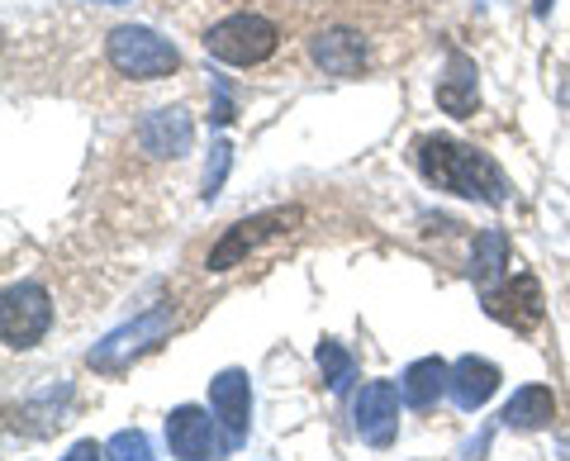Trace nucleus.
Here are the masks:
<instances>
[{
	"mask_svg": "<svg viewBox=\"0 0 570 461\" xmlns=\"http://www.w3.org/2000/svg\"><path fill=\"white\" fill-rule=\"evenodd\" d=\"M419 171L433 182L438 190H452V195H466V200H485V205H504V171L480 148L471 144H456V138H419Z\"/></svg>",
	"mask_w": 570,
	"mask_h": 461,
	"instance_id": "obj_1",
	"label": "nucleus"
},
{
	"mask_svg": "<svg viewBox=\"0 0 570 461\" xmlns=\"http://www.w3.org/2000/svg\"><path fill=\"white\" fill-rule=\"evenodd\" d=\"M105 52H110V67L134 81H157V77H171L181 67V52H176L171 39L163 33L142 29V24H119L110 39H105Z\"/></svg>",
	"mask_w": 570,
	"mask_h": 461,
	"instance_id": "obj_2",
	"label": "nucleus"
},
{
	"mask_svg": "<svg viewBox=\"0 0 570 461\" xmlns=\"http://www.w3.org/2000/svg\"><path fill=\"white\" fill-rule=\"evenodd\" d=\"M281 48V29L266 14H228L205 33V52L228 67H262Z\"/></svg>",
	"mask_w": 570,
	"mask_h": 461,
	"instance_id": "obj_3",
	"label": "nucleus"
},
{
	"mask_svg": "<svg viewBox=\"0 0 570 461\" xmlns=\"http://www.w3.org/2000/svg\"><path fill=\"white\" fill-rule=\"evenodd\" d=\"M171 324H176V314L167 310V305H157V310H148V314H138L134 324H124V328H115L105 343H96L91 347V371H105V376H115V371H124L134 357H142V352H153L157 343L171 333Z\"/></svg>",
	"mask_w": 570,
	"mask_h": 461,
	"instance_id": "obj_4",
	"label": "nucleus"
},
{
	"mask_svg": "<svg viewBox=\"0 0 570 461\" xmlns=\"http://www.w3.org/2000/svg\"><path fill=\"white\" fill-rule=\"evenodd\" d=\"M52 324V300L39 281H20V286H6V300H0V339L6 347L24 352L48 333Z\"/></svg>",
	"mask_w": 570,
	"mask_h": 461,
	"instance_id": "obj_5",
	"label": "nucleus"
},
{
	"mask_svg": "<svg viewBox=\"0 0 570 461\" xmlns=\"http://www.w3.org/2000/svg\"><path fill=\"white\" fill-rule=\"evenodd\" d=\"M485 314L494 318V324H504V328H513V333H532L542 324V286H538V276H528V272H519V276H509L504 286H494V291H485Z\"/></svg>",
	"mask_w": 570,
	"mask_h": 461,
	"instance_id": "obj_6",
	"label": "nucleus"
},
{
	"mask_svg": "<svg viewBox=\"0 0 570 461\" xmlns=\"http://www.w3.org/2000/svg\"><path fill=\"white\" fill-rule=\"evenodd\" d=\"M299 215L295 209H266V215H253V219H243V224H234L228 234L209 247V272H228V267H238V262L253 253L257 243H266V238H276V234H285Z\"/></svg>",
	"mask_w": 570,
	"mask_h": 461,
	"instance_id": "obj_7",
	"label": "nucleus"
},
{
	"mask_svg": "<svg viewBox=\"0 0 570 461\" xmlns=\"http://www.w3.org/2000/svg\"><path fill=\"white\" fill-rule=\"evenodd\" d=\"M400 385L395 381H371L362 385V395H356L352 414H356V433H362L371 448H390L400 433Z\"/></svg>",
	"mask_w": 570,
	"mask_h": 461,
	"instance_id": "obj_8",
	"label": "nucleus"
},
{
	"mask_svg": "<svg viewBox=\"0 0 570 461\" xmlns=\"http://www.w3.org/2000/svg\"><path fill=\"white\" fill-rule=\"evenodd\" d=\"M209 404H214V419L224 423L228 442L238 448L247 429H253V385H247V371H238V366L219 371V376L209 381Z\"/></svg>",
	"mask_w": 570,
	"mask_h": 461,
	"instance_id": "obj_9",
	"label": "nucleus"
},
{
	"mask_svg": "<svg viewBox=\"0 0 570 461\" xmlns=\"http://www.w3.org/2000/svg\"><path fill=\"white\" fill-rule=\"evenodd\" d=\"M167 442H171V457L181 461H205V457H224L228 448L214 442V419L195 404H181V410L167 414Z\"/></svg>",
	"mask_w": 570,
	"mask_h": 461,
	"instance_id": "obj_10",
	"label": "nucleus"
},
{
	"mask_svg": "<svg viewBox=\"0 0 570 461\" xmlns=\"http://www.w3.org/2000/svg\"><path fill=\"white\" fill-rule=\"evenodd\" d=\"M309 58L324 67L328 77H362V67H366V39L362 33H352V29H324V33H314L309 39Z\"/></svg>",
	"mask_w": 570,
	"mask_h": 461,
	"instance_id": "obj_11",
	"label": "nucleus"
},
{
	"mask_svg": "<svg viewBox=\"0 0 570 461\" xmlns=\"http://www.w3.org/2000/svg\"><path fill=\"white\" fill-rule=\"evenodd\" d=\"M138 144L153 157H186L195 144V124L186 110H153L138 124Z\"/></svg>",
	"mask_w": 570,
	"mask_h": 461,
	"instance_id": "obj_12",
	"label": "nucleus"
},
{
	"mask_svg": "<svg viewBox=\"0 0 570 461\" xmlns=\"http://www.w3.org/2000/svg\"><path fill=\"white\" fill-rule=\"evenodd\" d=\"M494 390H499V366L485 362V357H461L452 366V385H448V395L456 400V410H485V404L494 400Z\"/></svg>",
	"mask_w": 570,
	"mask_h": 461,
	"instance_id": "obj_13",
	"label": "nucleus"
},
{
	"mask_svg": "<svg viewBox=\"0 0 570 461\" xmlns=\"http://www.w3.org/2000/svg\"><path fill=\"white\" fill-rule=\"evenodd\" d=\"M438 105L456 119H471L480 105V86H475V62L466 52H452L448 58V77L438 81Z\"/></svg>",
	"mask_w": 570,
	"mask_h": 461,
	"instance_id": "obj_14",
	"label": "nucleus"
},
{
	"mask_svg": "<svg viewBox=\"0 0 570 461\" xmlns=\"http://www.w3.org/2000/svg\"><path fill=\"white\" fill-rule=\"evenodd\" d=\"M551 419H557V400H551L547 385L513 390V400L504 404V414H499V423L513 429V433H538V429H547Z\"/></svg>",
	"mask_w": 570,
	"mask_h": 461,
	"instance_id": "obj_15",
	"label": "nucleus"
},
{
	"mask_svg": "<svg viewBox=\"0 0 570 461\" xmlns=\"http://www.w3.org/2000/svg\"><path fill=\"white\" fill-rule=\"evenodd\" d=\"M452 385V366L442 362V357H423L414 366H404V376H400V395L409 410H428V404H438V395Z\"/></svg>",
	"mask_w": 570,
	"mask_h": 461,
	"instance_id": "obj_16",
	"label": "nucleus"
},
{
	"mask_svg": "<svg viewBox=\"0 0 570 461\" xmlns=\"http://www.w3.org/2000/svg\"><path fill=\"white\" fill-rule=\"evenodd\" d=\"M504 267H509V238L499 234V228H485V234L475 238V253H471V281L480 291H494Z\"/></svg>",
	"mask_w": 570,
	"mask_h": 461,
	"instance_id": "obj_17",
	"label": "nucleus"
},
{
	"mask_svg": "<svg viewBox=\"0 0 570 461\" xmlns=\"http://www.w3.org/2000/svg\"><path fill=\"white\" fill-rule=\"evenodd\" d=\"M318 371H324V381H328V390L333 395H343V390L352 385V376H356V362H352V352L343 347V343H333V339H324L318 343Z\"/></svg>",
	"mask_w": 570,
	"mask_h": 461,
	"instance_id": "obj_18",
	"label": "nucleus"
},
{
	"mask_svg": "<svg viewBox=\"0 0 570 461\" xmlns=\"http://www.w3.org/2000/svg\"><path fill=\"white\" fill-rule=\"evenodd\" d=\"M105 457L110 461H153V448L138 429H124V433H115L110 442H105Z\"/></svg>",
	"mask_w": 570,
	"mask_h": 461,
	"instance_id": "obj_19",
	"label": "nucleus"
},
{
	"mask_svg": "<svg viewBox=\"0 0 570 461\" xmlns=\"http://www.w3.org/2000/svg\"><path fill=\"white\" fill-rule=\"evenodd\" d=\"M228 167H234V148H228V144H214V148H209V163H205V190H200V195H205V205L224 190Z\"/></svg>",
	"mask_w": 570,
	"mask_h": 461,
	"instance_id": "obj_20",
	"label": "nucleus"
},
{
	"mask_svg": "<svg viewBox=\"0 0 570 461\" xmlns=\"http://www.w3.org/2000/svg\"><path fill=\"white\" fill-rule=\"evenodd\" d=\"M214 124H228V119H234V100H228V86L219 81V100H214V115H209Z\"/></svg>",
	"mask_w": 570,
	"mask_h": 461,
	"instance_id": "obj_21",
	"label": "nucleus"
},
{
	"mask_svg": "<svg viewBox=\"0 0 570 461\" xmlns=\"http://www.w3.org/2000/svg\"><path fill=\"white\" fill-rule=\"evenodd\" d=\"M62 461H105V448H96V442H77Z\"/></svg>",
	"mask_w": 570,
	"mask_h": 461,
	"instance_id": "obj_22",
	"label": "nucleus"
},
{
	"mask_svg": "<svg viewBox=\"0 0 570 461\" xmlns=\"http://www.w3.org/2000/svg\"><path fill=\"white\" fill-rule=\"evenodd\" d=\"M551 10V0H532V14H547Z\"/></svg>",
	"mask_w": 570,
	"mask_h": 461,
	"instance_id": "obj_23",
	"label": "nucleus"
},
{
	"mask_svg": "<svg viewBox=\"0 0 570 461\" xmlns=\"http://www.w3.org/2000/svg\"><path fill=\"white\" fill-rule=\"evenodd\" d=\"M105 6H124V0H105Z\"/></svg>",
	"mask_w": 570,
	"mask_h": 461,
	"instance_id": "obj_24",
	"label": "nucleus"
}]
</instances>
